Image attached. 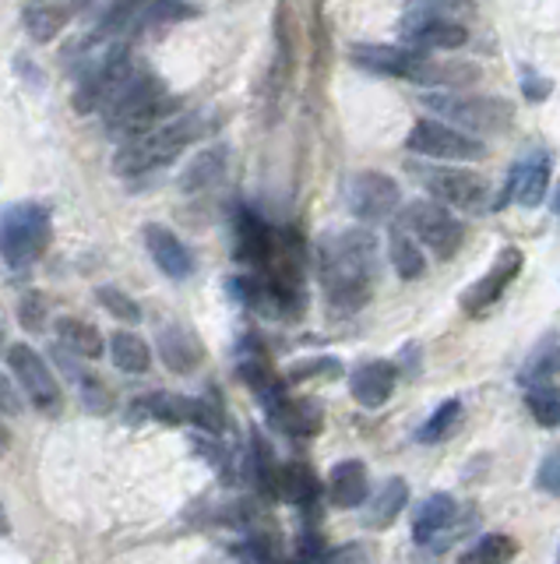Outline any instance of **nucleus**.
<instances>
[{
  "label": "nucleus",
  "instance_id": "nucleus-36",
  "mask_svg": "<svg viewBox=\"0 0 560 564\" xmlns=\"http://www.w3.org/2000/svg\"><path fill=\"white\" fill-rule=\"evenodd\" d=\"M95 300H99V308L110 311V318L124 321V325H138V321H141L138 300H130L124 289H117V286H99L95 289Z\"/></svg>",
  "mask_w": 560,
  "mask_h": 564
},
{
  "label": "nucleus",
  "instance_id": "nucleus-6",
  "mask_svg": "<svg viewBox=\"0 0 560 564\" xmlns=\"http://www.w3.org/2000/svg\"><path fill=\"white\" fill-rule=\"evenodd\" d=\"M49 212L39 202H19L4 212V262L11 268L36 265L49 248Z\"/></svg>",
  "mask_w": 560,
  "mask_h": 564
},
{
  "label": "nucleus",
  "instance_id": "nucleus-25",
  "mask_svg": "<svg viewBox=\"0 0 560 564\" xmlns=\"http://www.w3.org/2000/svg\"><path fill=\"white\" fill-rule=\"evenodd\" d=\"M560 375V332H547L533 346V353L525 357L518 381L525 389H536V384H550V378Z\"/></svg>",
  "mask_w": 560,
  "mask_h": 564
},
{
  "label": "nucleus",
  "instance_id": "nucleus-11",
  "mask_svg": "<svg viewBox=\"0 0 560 564\" xmlns=\"http://www.w3.org/2000/svg\"><path fill=\"white\" fill-rule=\"evenodd\" d=\"M345 205L359 222H385L399 212L402 187L391 181L388 173L359 170L345 181Z\"/></svg>",
  "mask_w": 560,
  "mask_h": 564
},
{
  "label": "nucleus",
  "instance_id": "nucleus-18",
  "mask_svg": "<svg viewBox=\"0 0 560 564\" xmlns=\"http://www.w3.org/2000/svg\"><path fill=\"white\" fill-rule=\"evenodd\" d=\"M272 240H275V230L261 219L251 208H240L237 219H233V254L237 262L251 265V272H261L272 254Z\"/></svg>",
  "mask_w": 560,
  "mask_h": 564
},
{
  "label": "nucleus",
  "instance_id": "nucleus-31",
  "mask_svg": "<svg viewBox=\"0 0 560 564\" xmlns=\"http://www.w3.org/2000/svg\"><path fill=\"white\" fill-rule=\"evenodd\" d=\"M405 502H409V483H405L402 476H391V480L385 483V487L377 491L374 502H370V508H367V515H364V522H367L370 529H388V526L402 515Z\"/></svg>",
  "mask_w": 560,
  "mask_h": 564
},
{
  "label": "nucleus",
  "instance_id": "nucleus-27",
  "mask_svg": "<svg viewBox=\"0 0 560 564\" xmlns=\"http://www.w3.org/2000/svg\"><path fill=\"white\" fill-rule=\"evenodd\" d=\"M388 257H391V268L399 272L402 279H420L426 272V257L420 251V240L409 233L402 222H395L391 233H388Z\"/></svg>",
  "mask_w": 560,
  "mask_h": 564
},
{
  "label": "nucleus",
  "instance_id": "nucleus-1",
  "mask_svg": "<svg viewBox=\"0 0 560 564\" xmlns=\"http://www.w3.org/2000/svg\"><path fill=\"white\" fill-rule=\"evenodd\" d=\"M377 272H381V254H377V237L364 226L356 230L328 233L318 248V276L324 286L328 308L335 314H356L374 297Z\"/></svg>",
  "mask_w": 560,
  "mask_h": 564
},
{
  "label": "nucleus",
  "instance_id": "nucleus-35",
  "mask_svg": "<svg viewBox=\"0 0 560 564\" xmlns=\"http://www.w3.org/2000/svg\"><path fill=\"white\" fill-rule=\"evenodd\" d=\"M525 406H529L533 421L539 427H560V389L557 384H536V389H529V395H525Z\"/></svg>",
  "mask_w": 560,
  "mask_h": 564
},
{
  "label": "nucleus",
  "instance_id": "nucleus-41",
  "mask_svg": "<svg viewBox=\"0 0 560 564\" xmlns=\"http://www.w3.org/2000/svg\"><path fill=\"white\" fill-rule=\"evenodd\" d=\"M328 564H374V557L359 543H350V546H342V551L328 557Z\"/></svg>",
  "mask_w": 560,
  "mask_h": 564
},
{
  "label": "nucleus",
  "instance_id": "nucleus-37",
  "mask_svg": "<svg viewBox=\"0 0 560 564\" xmlns=\"http://www.w3.org/2000/svg\"><path fill=\"white\" fill-rule=\"evenodd\" d=\"M345 367L339 357H310V360H300L286 370V378L293 384H304V381H318V378H342Z\"/></svg>",
  "mask_w": 560,
  "mask_h": 564
},
{
  "label": "nucleus",
  "instance_id": "nucleus-45",
  "mask_svg": "<svg viewBox=\"0 0 560 564\" xmlns=\"http://www.w3.org/2000/svg\"><path fill=\"white\" fill-rule=\"evenodd\" d=\"M293 564H300V561H293Z\"/></svg>",
  "mask_w": 560,
  "mask_h": 564
},
{
  "label": "nucleus",
  "instance_id": "nucleus-4",
  "mask_svg": "<svg viewBox=\"0 0 560 564\" xmlns=\"http://www.w3.org/2000/svg\"><path fill=\"white\" fill-rule=\"evenodd\" d=\"M141 71L135 68L127 43H106V50H99L78 74V85L71 95V106L78 113H106L117 95L135 82Z\"/></svg>",
  "mask_w": 560,
  "mask_h": 564
},
{
  "label": "nucleus",
  "instance_id": "nucleus-24",
  "mask_svg": "<svg viewBox=\"0 0 560 564\" xmlns=\"http://www.w3.org/2000/svg\"><path fill=\"white\" fill-rule=\"evenodd\" d=\"M458 505L452 494H431L426 502L416 508V519H413V540L420 546H431L444 529L455 522Z\"/></svg>",
  "mask_w": 560,
  "mask_h": 564
},
{
  "label": "nucleus",
  "instance_id": "nucleus-40",
  "mask_svg": "<svg viewBox=\"0 0 560 564\" xmlns=\"http://www.w3.org/2000/svg\"><path fill=\"white\" fill-rule=\"evenodd\" d=\"M46 303H43V297L39 293H25L22 297V303H19V321H22V329H28V332H43V325H46Z\"/></svg>",
  "mask_w": 560,
  "mask_h": 564
},
{
  "label": "nucleus",
  "instance_id": "nucleus-10",
  "mask_svg": "<svg viewBox=\"0 0 560 564\" xmlns=\"http://www.w3.org/2000/svg\"><path fill=\"white\" fill-rule=\"evenodd\" d=\"M4 360H8V370L14 375V381L22 384V392L28 395V402L39 413H60L64 410L60 384L54 378V370H49V364L39 357L36 349L25 346V343H11Z\"/></svg>",
  "mask_w": 560,
  "mask_h": 564
},
{
  "label": "nucleus",
  "instance_id": "nucleus-42",
  "mask_svg": "<svg viewBox=\"0 0 560 564\" xmlns=\"http://www.w3.org/2000/svg\"><path fill=\"white\" fill-rule=\"evenodd\" d=\"M525 95H529V100H547V95H550V82L525 74Z\"/></svg>",
  "mask_w": 560,
  "mask_h": 564
},
{
  "label": "nucleus",
  "instance_id": "nucleus-3",
  "mask_svg": "<svg viewBox=\"0 0 560 564\" xmlns=\"http://www.w3.org/2000/svg\"><path fill=\"white\" fill-rule=\"evenodd\" d=\"M202 117L197 113H176L173 120L159 124L156 131H148L141 138L124 141L117 156H113V170L121 176H145L156 173L162 166H170L173 159H180V152L202 138Z\"/></svg>",
  "mask_w": 560,
  "mask_h": 564
},
{
  "label": "nucleus",
  "instance_id": "nucleus-29",
  "mask_svg": "<svg viewBox=\"0 0 560 564\" xmlns=\"http://www.w3.org/2000/svg\"><path fill=\"white\" fill-rule=\"evenodd\" d=\"M152 0H110L106 11L95 22V43H113L124 28H138V19Z\"/></svg>",
  "mask_w": 560,
  "mask_h": 564
},
{
  "label": "nucleus",
  "instance_id": "nucleus-21",
  "mask_svg": "<svg viewBox=\"0 0 560 564\" xmlns=\"http://www.w3.org/2000/svg\"><path fill=\"white\" fill-rule=\"evenodd\" d=\"M370 494V476L367 465L359 459H345L339 462L332 473H328V497H332L335 508H359Z\"/></svg>",
  "mask_w": 560,
  "mask_h": 564
},
{
  "label": "nucleus",
  "instance_id": "nucleus-34",
  "mask_svg": "<svg viewBox=\"0 0 560 564\" xmlns=\"http://www.w3.org/2000/svg\"><path fill=\"white\" fill-rule=\"evenodd\" d=\"M458 421H462V402H458V399H444L441 406L431 416H426V424L416 430V438L423 445H437V441L448 438Z\"/></svg>",
  "mask_w": 560,
  "mask_h": 564
},
{
  "label": "nucleus",
  "instance_id": "nucleus-26",
  "mask_svg": "<svg viewBox=\"0 0 560 564\" xmlns=\"http://www.w3.org/2000/svg\"><path fill=\"white\" fill-rule=\"evenodd\" d=\"M226 163H229V152L219 149V145L216 149H202L187 163L184 176H180V191H184V195H202V191H212L222 181Z\"/></svg>",
  "mask_w": 560,
  "mask_h": 564
},
{
  "label": "nucleus",
  "instance_id": "nucleus-43",
  "mask_svg": "<svg viewBox=\"0 0 560 564\" xmlns=\"http://www.w3.org/2000/svg\"><path fill=\"white\" fill-rule=\"evenodd\" d=\"M64 4H68L71 11H81V8H89V4H92V0H64Z\"/></svg>",
  "mask_w": 560,
  "mask_h": 564
},
{
  "label": "nucleus",
  "instance_id": "nucleus-16",
  "mask_svg": "<svg viewBox=\"0 0 560 564\" xmlns=\"http://www.w3.org/2000/svg\"><path fill=\"white\" fill-rule=\"evenodd\" d=\"M402 39H405V46H413V50H423V54L426 50H458V46L469 43V32L458 22L416 11L402 22Z\"/></svg>",
  "mask_w": 560,
  "mask_h": 564
},
{
  "label": "nucleus",
  "instance_id": "nucleus-14",
  "mask_svg": "<svg viewBox=\"0 0 560 564\" xmlns=\"http://www.w3.org/2000/svg\"><path fill=\"white\" fill-rule=\"evenodd\" d=\"M518 272H522V251L518 248H504L498 257H493V265L483 279H476L466 293H462V311L466 314H483L487 308H493L501 297H504V289L512 286L518 279Z\"/></svg>",
  "mask_w": 560,
  "mask_h": 564
},
{
  "label": "nucleus",
  "instance_id": "nucleus-19",
  "mask_svg": "<svg viewBox=\"0 0 560 564\" xmlns=\"http://www.w3.org/2000/svg\"><path fill=\"white\" fill-rule=\"evenodd\" d=\"M395 381H399V367L391 360H370L359 364L350 375V392L364 410H377L395 392Z\"/></svg>",
  "mask_w": 560,
  "mask_h": 564
},
{
  "label": "nucleus",
  "instance_id": "nucleus-30",
  "mask_svg": "<svg viewBox=\"0 0 560 564\" xmlns=\"http://www.w3.org/2000/svg\"><path fill=\"white\" fill-rule=\"evenodd\" d=\"M71 8L60 4V0H32V4L22 11V22L28 28V36L36 43H49L68 22Z\"/></svg>",
  "mask_w": 560,
  "mask_h": 564
},
{
  "label": "nucleus",
  "instance_id": "nucleus-12",
  "mask_svg": "<svg viewBox=\"0 0 560 564\" xmlns=\"http://www.w3.org/2000/svg\"><path fill=\"white\" fill-rule=\"evenodd\" d=\"M138 413L152 416L159 424H187L197 430L219 434L222 430V416L202 399H187V395H173V392H152L138 399Z\"/></svg>",
  "mask_w": 560,
  "mask_h": 564
},
{
  "label": "nucleus",
  "instance_id": "nucleus-23",
  "mask_svg": "<svg viewBox=\"0 0 560 564\" xmlns=\"http://www.w3.org/2000/svg\"><path fill=\"white\" fill-rule=\"evenodd\" d=\"M268 491L286 505H310L318 497V476L307 462H286L272 473Z\"/></svg>",
  "mask_w": 560,
  "mask_h": 564
},
{
  "label": "nucleus",
  "instance_id": "nucleus-32",
  "mask_svg": "<svg viewBox=\"0 0 560 564\" xmlns=\"http://www.w3.org/2000/svg\"><path fill=\"white\" fill-rule=\"evenodd\" d=\"M110 360L117 370H124V375H145L148 364H152V349H148V343L135 332H113Z\"/></svg>",
  "mask_w": 560,
  "mask_h": 564
},
{
  "label": "nucleus",
  "instance_id": "nucleus-17",
  "mask_svg": "<svg viewBox=\"0 0 560 564\" xmlns=\"http://www.w3.org/2000/svg\"><path fill=\"white\" fill-rule=\"evenodd\" d=\"M141 237H145L148 257H152L162 276L187 279L191 272H194V254L187 251V244L173 230H167V226H159V222H148L145 230H141Z\"/></svg>",
  "mask_w": 560,
  "mask_h": 564
},
{
  "label": "nucleus",
  "instance_id": "nucleus-13",
  "mask_svg": "<svg viewBox=\"0 0 560 564\" xmlns=\"http://www.w3.org/2000/svg\"><path fill=\"white\" fill-rule=\"evenodd\" d=\"M350 57L353 64L374 74L405 78V82H420V71L426 64L423 50H413V46H381V43H356L350 46Z\"/></svg>",
  "mask_w": 560,
  "mask_h": 564
},
{
  "label": "nucleus",
  "instance_id": "nucleus-38",
  "mask_svg": "<svg viewBox=\"0 0 560 564\" xmlns=\"http://www.w3.org/2000/svg\"><path fill=\"white\" fill-rule=\"evenodd\" d=\"M197 8L184 4V0H152V4L145 8L141 14V25H173V22H184V19H194Z\"/></svg>",
  "mask_w": 560,
  "mask_h": 564
},
{
  "label": "nucleus",
  "instance_id": "nucleus-7",
  "mask_svg": "<svg viewBox=\"0 0 560 564\" xmlns=\"http://www.w3.org/2000/svg\"><path fill=\"white\" fill-rule=\"evenodd\" d=\"M399 222L420 240L423 248H431L441 262L455 257L458 248H462V240H466V222L441 202H409L402 208Z\"/></svg>",
  "mask_w": 560,
  "mask_h": 564
},
{
  "label": "nucleus",
  "instance_id": "nucleus-39",
  "mask_svg": "<svg viewBox=\"0 0 560 564\" xmlns=\"http://www.w3.org/2000/svg\"><path fill=\"white\" fill-rule=\"evenodd\" d=\"M536 487L550 497H560V448H550L547 459L539 462V473H536Z\"/></svg>",
  "mask_w": 560,
  "mask_h": 564
},
{
  "label": "nucleus",
  "instance_id": "nucleus-20",
  "mask_svg": "<svg viewBox=\"0 0 560 564\" xmlns=\"http://www.w3.org/2000/svg\"><path fill=\"white\" fill-rule=\"evenodd\" d=\"M268 421L289 438H315L324 427V410L318 399H283L275 410H268Z\"/></svg>",
  "mask_w": 560,
  "mask_h": 564
},
{
  "label": "nucleus",
  "instance_id": "nucleus-28",
  "mask_svg": "<svg viewBox=\"0 0 560 564\" xmlns=\"http://www.w3.org/2000/svg\"><path fill=\"white\" fill-rule=\"evenodd\" d=\"M57 338H60V346L64 349H71L78 353V357H89V360H99L103 357V349H106V338L99 335L95 325H89V321H81V318H57Z\"/></svg>",
  "mask_w": 560,
  "mask_h": 564
},
{
  "label": "nucleus",
  "instance_id": "nucleus-22",
  "mask_svg": "<svg viewBox=\"0 0 560 564\" xmlns=\"http://www.w3.org/2000/svg\"><path fill=\"white\" fill-rule=\"evenodd\" d=\"M159 353H162V364L176 375L184 370H194L197 364L205 360V346L187 325H162L159 329Z\"/></svg>",
  "mask_w": 560,
  "mask_h": 564
},
{
  "label": "nucleus",
  "instance_id": "nucleus-9",
  "mask_svg": "<svg viewBox=\"0 0 560 564\" xmlns=\"http://www.w3.org/2000/svg\"><path fill=\"white\" fill-rule=\"evenodd\" d=\"M413 173L441 205L458 208V212H480V208H487L490 184L480 173L458 166H413Z\"/></svg>",
  "mask_w": 560,
  "mask_h": 564
},
{
  "label": "nucleus",
  "instance_id": "nucleus-15",
  "mask_svg": "<svg viewBox=\"0 0 560 564\" xmlns=\"http://www.w3.org/2000/svg\"><path fill=\"white\" fill-rule=\"evenodd\" d=\"M547 191H550V156L529 152L512 166L507 187L501 191V205L518 202L522 208H536V205H542V198H547Z\"/></svg>",
  "mask_w": 560,
  "mask_h": 564
},
{
  "label": "nucleus",
  "instance_id": "nucleus-33",
  "mask_svg": "<svg viewBox=\"0 0 560 564\" xmlns=\"http://www.w3.org/2000/svg\"><path fill=\"white\" fill-rule=\"evenodd\" d=\"M515 554H518V543L512 537L487 533L476 540L469 551L458 554V564H507V561H515Z\"/></svg>",
  "mask_w": 560,
  "mask_h": 564
},
{
  "label": "nucleus",
  "instance_id": "nucleus-2",
  "mask_svg": "<svg viewBox=\"0 0 560 564\" xmlns=\"http://www.w3.org/2000/svg\"><path fill=\"white\" fill-rule=\"evenodd\" d=\"M176 110H180L176 95H170L167 85H162L156 74L141 71L135 82L117 95V103L103 113V120H106V131L113 138H121V145H124L130 138H141L148 131H156L159 124L173 120Z\"/></svg>",
  "mask_w": 560,
  "mask_h": 564
},
{
  "label": "nucleus",
  "instance_id": "nucleus-8",
  "mask_svg": "<svg viewBox=\"0 0 560 564\" xmlns=\"http://www.w3.org/2000/svg\"><path fill=\"white\" fill-rule=\"evenodd\" d=\"M405 149L426 159H441V163H476L487 156V145L480 138L444 120H416L405 138Z\"/></svg>",
  "mask_w": 560,
  "mask_h": 564
},
{
  "label": "nucleus",
  "instance_id": "nucleus-5",
  "mask_svg": "<svg viewBox=\"0 0 560 564\" xmlns=\"http://www.w3.org/2000/svg\"><path fill=\"white\" fill-rule=\"evenodd\" d=\"M423 106L444 117V124L458 127L466 135H498L512 127L515 106L493 95H462V92H426Z\"/></svg>",
  "mask_w": 560,
  "mask_h": 564
},
{
  "label": "nucleus",
  "instance_id": "nucleus-44",
  "mask_svg": "<svg viewBox=\"0 0 560 564\" xmlns=\"http://www.w3.org/2000/svg\"><path fill=\"white\" fill-rule=\"evenodd\" d=\"M553 212L560 216V184H557V191H553Z\"/></svg>",
  "mask_w": 560,
  "mask_h": 564
}]
</instances>
